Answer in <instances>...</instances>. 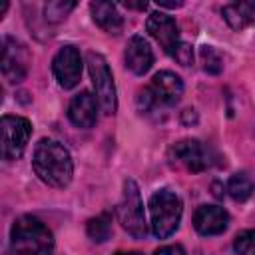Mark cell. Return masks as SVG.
<instances>
[{"label":"cell","instance_id":"1","mask_svg":"<svg viewBox=\"0 0 255 255\" xmlns=\"http://www.w3.org/2000/svg\"><path fill=\"white\" fill-rule=\"evenodd\" d=\"M32 167L36 175L50 187L64 189L70 185L74 175V163L70 151L56 139H40L34 147Z\"/></svg>","mask_w":255,"mask_h":255},{"label":"cell","instance_id":"2","mask_svg":"<svg viewBox=\"0 0 255 255\" xmlns=\"http://www.w3.org/2000/svg\"><path fill=\"white\" fill-rule=\"evenodd\" d=\"M10 245L16 255H52L54 235L34 215H22L10 229Z\"/></svg>","mask_w":255,"mask_h":255},{"label":"cell","instance_id":"3","mask_svg":"<svg viewBox=\"0 0 255 255\" xmlns=\"http://www.w3.org/2000/svg\"><path fill=\"white\" fill-rule=\"evenodd\" d=\"M181 199L171 189H157L149 199L151 213V231L159 239H167L173 235L181 221Z\"/></svg>","mask_w":255,"mask_h":255},{"label":"cell","instance_id":"4","mask_svg":"<svg viewBox=\"0 0 255 255\" xmlns=\"http://www.w3.org/2000/svg\"><path fill=\"white\" fill-rule=\"evenodd\" d=\"M118 219H120L122 227L133 239H143L147 235L143 201H141V195H139V187H137V183L133 179H126L124 181L122 199L118 203Z\"/></svg>","mask_w":255,"mask_h":255},{"label":"cell","instance_id":"5","mask_svg":"<svg viewBox=\"0 0 255 255\" xmlns=\"http://www.w3.org/2000/svg\"><path fill=\"white\" fill-rule=\"evenodd\" d=\"M86 62H88V72H90L92 86L96 90L100 108L104 110L106 116H114L118 110V96H116L114 76H112V70H110L106 58L98 52H88Z\"/></svg>","mask_w":255,"mask_h":255},{"label":"cell","instance_id":"6","mask_svg":"<svg viewBox=\"0 0 255 255\" xmlns=\"http://www.w3.org/2000/svg\"><path fill=\"white\" fill-rule=\"evenodd\" d=\"M2 129V157L6 161L18 159L32 135V124L20 116H4L0 122Z\"/></svg>","mask_w":255,"mask_h":255},{"label":"cell","instance_id":"7","mask_svg":"<svg viewBox=\"0 0 255 255\" xmlns=\"http://www.w3.org/2000/svg\"><path fill=\"white\" fill-rule=\"evenodd\" d=\"M52 72L58 84L64 90H72L80 84L82 78V56L80 50L72 44H66L58 50V54L52 60Z\"/></svg>","mask_w":255,"mask_h":255},{"label":"cell","instance_id":"8","mask_svg":"<svg viewBox=\"0 0 255 255\" xmlns=\"http://www.w3.org/2000/svg\"><path fill=\"white\" fill-rule=\"evenodd\" d=\"M145 28L149 32V36L163 48L165 54L173 56V52L177 50V46L181 44L179 40V28L175 24V20L163 12H151L147 16Z\"/></svg>","mask_w":255,"mask_h":255},{"label":"cell","instance_id":"9","mask_svg":"<svg viewBox=\"0 0 255 255\" xmlns=\"http://www.w3.org/2000/svg\"><path fill=\"white\" fill-rule=\"evenodd\" d=\"M28 72V52L14 38L6 36L2 42V76L10 84H18Z\"/></svg>","mask_w":255,"mask_h":255},{"label":"cell","instance_id":"10","mask_svg":"<svg viewBox=\"0 0 255 255\" xmlns=\"http://www.w3.org/2000/svg\"><path fill=\"white\" fill-rule=\"evenodd\" d=\"M169 157H171V161H175L177 165H181L193 173L203 171L209 163L207 151L197 139H181V141L173 143L169 149Z\"/></svg>","mask_w":255,"mask_h":255},{"label":"cell","instance_id":"11","mask_svg":"<svg viewBox=\"0 0 255 255\" xmlns=\"http://www.w3.org/2000/svg\"><path fill=\"white\" fill-rule=\"evenodd\" d=\"M149 92L157 104L163 106H173L179 102V98L183 96V82L177 74L169 72V70H161L151 78L149 84Z\"/></svg>","mask_w":255,"mask_h":255},{"label":"cell","instance_id":"12","mask_svg":"<svg viewBox=\"0 0 255 255\" xmlns=\"http://www.w3.org/2000/svg\"><path fill=\"white\" fill-rule=\"evenodd\" d=\"M98 104H100L98 98L92 92H88V90L76 94L72 98L70 106H68L70 122L76 128H84V129L92 128L96 124V120H98Z\"/></svg>","mask_w":255,"mask_h":255},{"label":"cell","instance_id":"13","mask_svg":"<svg viewBox=\"0 0 255 255\" xmlns=\"http://www.w3.org/2000/svg\"><path fill=\"white\" fill-rule=\"evenodd\" d=\"M229 215L219 205H201L193 213V227L199 235H219L227 229Z\"/></svg>","mask_w":255,"mask_h":255},{"label":"cell","instance_id":"14","mask_svg":"<svg viewBox=\"0 0 255 255\" xmlns=\"http://www.w3.org/2000/svg\"><path fill=\"white\" fill-rule=\"evenodd\" d=\"M124 60H126V68L129 72H133L135 76H143L153 64V52H151L147 40H143L141 36H131L126 46Z\"/></svg>","mask_w":255,"mask_h":255},{"label":"cell","instance_id":"15","mask_svg":"<svg viewBox=\"0 0 255 255\" xmlns=\"http://www.w3.org/2000/svg\"><path fill=\"white\" fill-rule=\"evenodd\" d=\"M90 12H92V18L94 22L108 34H120L122 28H124V18L120 16L116 4L112 2H92L90 4Z\"/></svg>","mask_w":255,"mask_h":255},{"label":"cell","instance_id":"16","mask_svg":"<svg viewBox=\"0 0 255 255\" xmlns=\"http://www.w3.org/2000/svg\"><path fill=\"white\" fill-rule=\"evenodd\" d=\"M225 22L233 30H243L251 24H255V0H243V2H231L223 6L221 10Z\"/></svg>","mask_w":255,"mask_h":255},{"label":"cell","instance_id":"17","mask_svg":"<svg viewBox=\"0 0 255 255\" xmlns=\"http://www.w3.org/2000/svg\"><path fill=\"white\" fill-rule=\"evenodd\" d=\"M227 191L229 195L235 199V201H245L253 195L255 191V183L253 179L249 177V173L245 171H239V173H233L227 181Z\"/></svg>","mask_w":255,"mask_h":255},{"label":"cell","instance_id":"18","mask_svg":"<svg viewBox=\"0 0 255 255\" xmlns=\"http://www.w3.org/2000/svg\"><path fill=\"white\" fill-rule=\"evenodd\" d=\"M86 231H88V237L96 243H104L106 239H110V235H112V213L104 211V213L92 217L86 225Z\"/></svg>","mask_w":255,"mask_h":255},{"label":"cell","instance_id":"19","mask_svg":"<svg viewBox=\"0 0 255 255\" xmlns=\"http://www.w3.org/2000/svg\"><path fill=\"white\" fill-rule=\"evenodd\" d=\"M199 56H201L203 70L207 74H213V76L221 74V70H223V58H221V54L213 46H201Z\"/></svg>","mask_w":255,"mask_h":255},{"label":"cell","instance_id":"20","mask_svg":"<svg viewBox=\"0 0 255 255\" xmlns=\"http://www.w3.org/2000/svg\"><path fill=\"white\" fill-rule=\"evenodd\" d=\"M76 2H62V0H54V2H48L44 6V16L48 22L56 24V22H62L70 10H74Z\"/></svg>","mask_w":255,"mask_h":255},{"label":"cell","instance_id":"21","mask_svg":"<svg viewBox=\"0 0 255 255\" xmlns=\"http://www.w3.org/2000/svg\"><path fill=\"white\" fill-rule=\"evenodd\" d=\"M233 249L237 255H255V229L241 231L233 241Z\"/></svg>","mask_w":255,"mask_h":255},{"label":"cell","instance_id":"22","mask_svg":"<svg viewBox=\"0 0 255 255\" xmlns=\"http://www.w3.org/2000/svg\"><path fill=\"white\" fill-rule=\"evenodd\" d=\"M171 58H173L177 64H181V66H191V64H193V48H191L189 44L181 42V44L177 46V50L173 52Z\"/></svg>","mask_w":255,"mask_h":255},{"label":"cell","instance_id":"23","mask_svg":"<svg viewBox=\"0 0 255 255\" xmlns=\"http://www.w3.org/2000/svg\"><path fill=\"white\" fill-rule=\"evenodd\" d=\"M153 255H185V251L181 245H165V247H159Z\"/></svg>","mask_w":255,"mask_h":255},{"label":"cell","instance_id":"24","mask_svg":"<svg viewBox=\"0 0 255 255\" xmlns=\"http://www.w3.org/2000/svg\"><path fill=\"white\" fill-rule=\"evenodd\" d=\"M157 6H161V8H179V6H183V2H165V0H159Z\"/></svg>","mask_w":255,"mask_h":255},{"label":"cell","instance_id":"25","mask_svg":"<svg viewBox=\"0 0 255 255\" xmlns=\"http://www.w3.org/2000/svg\"><path fill=\"white\" fill-rule=\"evenodd\" d=\"M128 8H137V10H145L147 8V2H126Z\"/></svg>","mask_w":255,"mask_h":255},{"label":"cell","instance_id":"26","mask_svg":"<svg viewBox=\"0 0 255 255\" xmlns=\"http://www.w3.org/2000/svg\"><path fill=\"white\" fill-rule=\"evenodd\" d=\"M116 255H141V253H137V251H129V253H116Z\"/></svg>","mask_w":255,"mask_h":255}]
</instances>
